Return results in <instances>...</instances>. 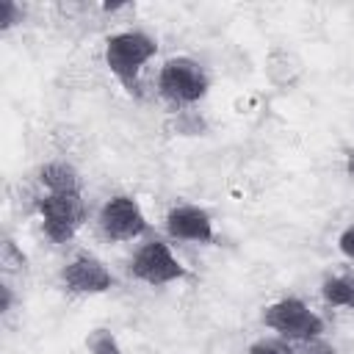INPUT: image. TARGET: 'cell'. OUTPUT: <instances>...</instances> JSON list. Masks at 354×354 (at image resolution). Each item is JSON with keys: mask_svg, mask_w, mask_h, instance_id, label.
Listing matches in <instances>:
<instances>
[{"mask_svg": "<svg viewBox=\"0 0 354 354\" xmlns=\"http://www.w3.org/2000/svg\"><path fill=\"white\" fill-rule=\"evenodd\" d=\"M166 230L171 238L180 241H196V243H210L213 241V221L205 210L194 205H177L166 216Z\"/></svg>", "mask_w": 354, "mask_h": 354, "instance_id": "8", "label": "cell"}, {"mask_svg": "<svg viewBox=\"0 0 354 354\" xmlns=\"http://www.w3.org/2000/svg\"><path fill=\"white\" fill-rule=\"evenodd\" d=\"M337 246H340V252H343L346 257H351V260H354V224H351V227H346V230L340 232Z\"/></svg>", "mask_w": 354, "mask_h": 354, "instance_id": "16", "label": "cell"}, {"mask_svg": "<svg viewBox=\"0 0 354 354\" xmlns=\"http://www.w3.org/2000/svg\"><path fill=\"white\" fill-rule=\"evenodd\" d=\"M39 180H41V185L47 188V194H80L77 171H75L69 163L55 160V163L41 166Z\"/></svg>", "mask_w": 354, "mask_h": 354, "instance_id": "9", "label": "cell"}, {"mask_svg": "<svg viewBox=\"0 0 354 354\" xmlns=\"http://www.w3.org/2000/svg\"><path fill=\"white\" fill-rule=\"evenodd\" d=\"M299 354H335V348L324 340V337H313V340H301L299 343V348H296Z\"/></svg>", "mask_w": 354, "mask_h": 354, "instance_id": "15", "label": "cell"}, {"mask_svg": "<svg viewBox=\"0 0 354 354\" xmlns=\"http://www.w3.org/2000/svg\"><path fill=\"white\" fill-rule=\"evenodd\" d=\"M321 296L332 307H354V277H329V279H324Z\"/></svg>", "mask_w": 354, "mask_h": 354, "instance_id": "10", "label": "cell"}, {"mask_svg": "<svg viewBox=\"0 0 354 354\" xmlns=\"http://www.w3.org/2000/svg\"><path fill=\"white\" fill-rule=\"evenodd\" d=\"M0 290H3V304H0V310L8 313V310H11V288H8V285H0Z\"/></svg>", "mask_w": 354, "mask_h": 354, "instance_id": "17", "label": "cell"}, {"mask_svg": "<svg viewBox=\"0 0 354 354\" xmlns=\"http://www.w3.org/2000/svg\"><path fill=\"white\" fill-rule=\"evenodd\" d=\"M346 171H348V177H354V149H348V155H346Z\"/></svg>", "mask_w": 354, "mask_h": 354, "instance_id": "18", "label": "cell"}, {"mask_svg": "<svg viewBox=\"0 0 354 354\" xmlns=\"http://www.w3.org/2000/svg\"><path fill=\"white\" fill-rule=\"evenodd\" d=\"M263 324H266L268 329L279 332V337L293 340V343L321 337V332H324L321 315L313 313V310H310L301 299H296V296H288V299H279V301L268 304L266 313H263Z\"/></svg>", "mask_w": 354, "mask_h": 354, "instance_id": "2", "label": "cell"}, {"mask_svg": "<svg viewBox=\"0 0 354 354\" xmlns=\"http://www.w3.org/2000/svg\"><path fill=\"white\" fill-rule=\"evenodd\" d=\"M158 44L152 36L141 33V30H124L108 39L105 44V64L108 69L127 86V91L136 88V75L141 72V66L155 55Z\"/></svg>", "mask_w": 354, "mask_h": 354, "instance_id": "1", "label": "cell"}, {"mask_svg": "<svg viewBox=\"0 0 354 354\" xmlns=\"http://www.w3.org/2000/svg\"><path fill=\"white\" fill-rule=\"evenodd\" d=\"M158 91L171 102H196L207 94V75L191 58H169L160 66Z\"/></svg>", "mask_w": 354, "mask_h": 354, "instance_id": "3", "label": "cell"}, {"mask_svg": "<svg viewBox=\"0 0 354 354\" xmlns=\"http://www.w3.org/2000/svg\"><path fill=\"white\" fill-rule=\"evenodd\" d=\"M100 230L113 241H133L147 232V216L133 196L116 194L100 210Z\"/></svg>", "mask_w": 354, "mask_h": 354, "instance_id": "6", "label": "cell"}, {"mask_svg": "<svg viewBox=\"0 0 354 354\" xmlns=\"http://www.w3.org/2000/svg\"><path fill=\"white\" fill-rule=\"evenodd\" d=\"M61 279L72 293H105L113 285L111 271L91 254H77L75 260H69L61 271Z\"/></svg>", "mask_w": 354, "mask_h": 354, "instance_id": "7", "label": "cell"}, {"mask_svg": "<svg viewBox=\"0 0 354 354\" xmlns=\"http://www.w3.org/2000/svg\"><path fill=\"white\" fill-rule=\"evenodd\" d=\"M19 19H22V8L14 0H0V30H8Z\"/></svg>", "mask_w": 354, "mask_h": 354, "instance_id": "14", "label": "cell"}, {"mask_svg": "<svg viewBox=\"0 0 354 354\" xmlns=\"http://www.w3.org/2000/svg\"><path fill=\"white\" fill-rule=\"evenodd\" d=\"M0 263L8 268V271H22L25 268V254L17 249V243L11 238L3 241V252H0Z\"/></svg>", "mask_w": 354, "mask_h": 354, "instance_id": "13", "label": "cell"}, {"mask_svg": "<svg viewBox=\"0 0 354 354\" xmlns=\"http://www.w3.org/2000/svg\"><path fill=\"white\" fill-rule=\"evenodd\" d=\"M249 354H299V351L285 337H263L249 346Z\"/></svg>", "mask_w": 354, "mask_h": 354, "instance_id": "12", "label": "cell"}, {"mask_svg": "<svg viewBox=\"0 0 354 354\" xmlns=\"http://www.w3.org/2000/svg\"><path fill=\"white\" fill-rule=\"evenodd\" d=\"M39 213H41V227L47 238L55 243H64L83 224L86 205L80 194H47L39 199Z\"/></svg>", "mask_w": 354, "mask_h": 354, "instance_id": "4", "label": "cell"}, {"mask_svg": "<svg viewBox=\"0 0 354 354\" xmlns=\"http://www.w3.org/2000/svg\"><path fill=\"white\" fill-rule=\"evenodd\" d=\"M86 346L91 354H122L116 337L108 332V329H94L88 337H86Z\"/></svg>", "mask_w": 354, "mask_h": 354, "instance_id": "11", "label": "cell"}, {"mask_svg": "<svg viewBox=\"0 0 354 354\" xmlns=\"http://www.w3.org/2000/svg\"><path fill=\"white\" fill-rule=\"evenodd\" d=\"M130 274L147 285H169V282H177L183 279L188 271L185 266L171 254L169 243L163 241H149L144 243L133 260H130Z\"/></svg>", "mask_w": 354, "mask_h": 354, "instance_id": "5", "label": "cell"}]
</instances>
